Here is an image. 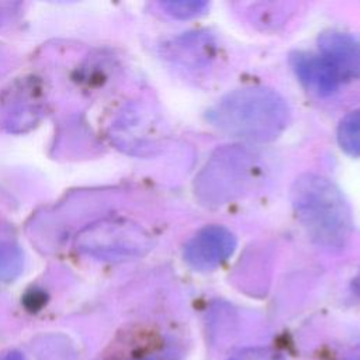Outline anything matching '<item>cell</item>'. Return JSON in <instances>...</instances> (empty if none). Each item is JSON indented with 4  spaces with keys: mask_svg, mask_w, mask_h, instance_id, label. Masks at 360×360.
<instances>
[{
    "mask_svg": "<svg viewBox=\"0 0 360 360\" xmlns=\"http://www.w3.org/2000/svg\"><path fill=\"white\" fill-rule=\"evenodd\" d=\"M291 204L316 246L330 252L346 246L353 226L352 212L335 183L319 174H301L291 187Z\"/></svg>",
    "mask_w": 360,
    "mask_h": 360,
    "instance_id": "obj_1",
    "label": "cell"
},
{
    "mask_svg": "<svg viewBox=\"0 0 360 360\" xmlns=\"http://www.w3.org/2000/svg\"><path fill=\"white\" fill-rule=\"evenodd\" d=\"M207 120L228 135L269 142L287 128L290 108L285 100L271 89L243 87L218 100L208 110Z\"/></svg>",
    "mask_w": 360,
    "mask_h": 360,
    "instance_id": "obj_2",
    "label": "cell"
},
{
    "mask_svg": "<svg viewBox=\"0 0 360 360\" xmlns=\"http://www.w3.org/2000/svg\"><path fill=\"white\" fill-rule=\"evenodd\" d=\"M255 156L246 149H218L195 177V194L208 205H221L242 195L257 174Z\"/></svg>",
    "mask_w": 360,
    "mask_h": 360,
    "instance_id": "obj_3",
    "label": "cell"
},
{
    "mask_svg": "<svg viewBox=\"0 0 360 360\" xmlns=\"http://www.w3.org/2000/svg\"><path fill=\"white\" fill-rule=\"evenodd\" d=\"M80 249L105 260H128L150 248L149 235L128 221H101L86 228L77 239Z\"/></svg>",
    "mask_w": 360,
    "mask_h": 360,
    "instance_id": "obj_4",
    "label": "cell"
},
{
    "mask_svg": "<svg viewBox=\"0 0 360 360\" xmlns=\"http://www.w3.org/2000/svg\"><path fill=\"white\" fill-rule=\"evenodd\" d=\"M236 248L235 235L222 225L198 229L184 245V260L195 270L208 271L225 263Z\"/></svg>",
    "mask_w": 360,
    "mask_h": 360,
    "instance_id": "obj_5",
    "label": "cell"
},
{
    "mask_svg": "<svg viewBox=\"0 0 360 360\" xmlns=\"http://www.w3.org/2000/svg\"><path fill=\"white\" fill-rule=\"evenodd\" d=\"M319 49L339 83L360 77V42L354 37L339 31L323 32Z\"/></svg>",
    "mask_w": 360,
    "mask_h": 360,
    "instance_id": "obj_6",
    "label": "cell"
},
{
    "mask_svg": "<svg viewBox=\"0 0 360 360\" xmlns=\"http://www.w3.org/2000/svg\"><path fill=\"white\" fill-rule=\"evenodd\" d=\"M290 62L300 80L319 96L330 94L339 86V80L321 55L295 52Z\"/></svg>",
    "mask_w": 360,
    "mask_h": 360,
    "instance_id": "obj_7",
    "label": "cell"
},
{
    "mask_svg": "<svg viewBox=\"0 0 360 360\" xmlns=\"http://www.w3.org/2000/svg\"><path fill=\"white\" fill-rule=\"evenodd\" d=\"M338 142L346 153L360 156V110L349 112L340 121L338 127Z\"/></svg>",
    "mask_w": 360,
    "mask_h": 360,
    "instance_id": "obj_8",
    "label": "cell"
},
{
    "mask_svg": "<svg viewBox=\"0 0 360 360\" xmlns=\"http://www.w3.org/2000/svg\"><path fill=\"white\" fill-rule=\"evenodd\" d=\"M22 269V255L11 243L0 242V281L15 278Z\"/></svg>",
    "mask_w": 360,
    "mask_h": 360,
    "instance_id": "obj_9",
    "label": "cell"
},
{
    "mask_svg": "<svg viewBox=\"0 0 360 360\" xmlns=\"http://www.w3.org/2000/svg\"><path fill=\"white\" fill-rule=\"evenodd\" d=\"M162 7L167 14L176 18H190L194 15L201 14L207 8L205 1H165L162 3Z\"/></svg>",
    "mask_w": 360,
    "mask_h": 360,
    "instance_id": "obj_10",
    "label": "cell"
},
{
    "mask_svg": "<svg viewBox=\"0 0 360 360\" xmlns=\"http://www.w3.org/2000/svg\"><path fill=\"white\" fill-rule=\"evenodd\" d=\"M229 360H284V357L273 349L252 347L235 353L232 357H229Z\"/></svg>",
    "mask_w": 360,
    "mask_h": 360,
    "instance_id": "obj_11",
    "label": "cell"
},
{
    "mask_svg": "<svg viewBox=\"0 0 360 360\" xmlns=\"http://www.w3.org/2000/svg\"><path fill=\"white\" fill-rule=\"evenodd\" d=\"M0 360H24L22 354L20 352H15V350H11V352H7L4 353Z\"/></svg>",
    "mask_w": 360,
    "mask_h": 360,
    "instance_id": "obj_12",
    "label": "cell"
}]
</instances>
